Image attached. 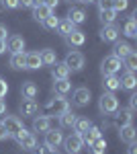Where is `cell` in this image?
<instances>
[{"mask_svg":"<svg viewBox=\"0 0 137 154\" xmlns=\"http://www.w3.org/2000/svg\"><path fill=\"white\" fill-rule=\"evenodd\" d=\"M119 109V99L115 97V93H103L98 99V111L103 115H113Z\"/></svg>","mask_w":137,"mask_h":154,"instance_id":"6da1fadb","label":"cell"},{"mask_svg":"<svg viewBox=\"0 0 137 154\" xmlns=\"http://www.w3.org/2000/svg\"><path fill=\"white\" fill-rule=\"evenodd\" d=\"M14 140H16V144H19V148L25 150V152H31V150L37 148V136H35L33 131H27L25 128L14 136Z\"/></svg>","mask_w":137,"mask_h":154,"instance_id":"7a4b0ae2","label":"cell"},{"mask_svg":"<svg viewBox=\"0 0 137 154\" xmlns=\"http://www.w3.org/2000/svg\"><path fill=\"white\" fill-rule=\"evenodd\" d=\"M64 148L68 154H80L82 148H84V142H82V136L78 131H72L70 136H64Z\"/></svg>","mask_w":137,"mask_h":154,"instance_id":"3957f363","label":"cell"},{"mask_svg":"<svg viewBox=\"0 0 137 154\" xmlns=\"http://www.w3.org/2000/svg\"><path fill=\"white\" fill-rule=\"evenodd\" d=\"M121 68H123V60H119L117 56H106V58L100 62V72L104 74H117V72H121Z\"/></svg>","mask_w":137,"mask_h":154,"instance_id":"277c9868","label":"cell"},{"mask_svg":"<svg viewBox=\"0 0 137 154\" xmlns=\"http://www.w3.org/2000/svg\"><path fill=\"white\" fill-rule=\"evenodd\" d=\"M92 99V93L90 88H86V86H78L76 91H74V95H72V105L74 107H86L90 103Z\"/></svg>","mask_w":137,"mask_h":154,"instance_id":"5b68a950","label":"cell"},{"mask_svg":"<svg viewBox=\"0 0 137 154\" xmlns=\"http://www.w3.org/2000/svg\"><path fill=\"white\" fill-rule=\"evenodd\" d=\"M84 54H80V51H68V56H66V60H64V64L68 66L72 72H80L82 68H84Z\"/></svg>","mask_w":137,"mask_h":154,"instance_id":"8992f818","label":"cell"},{"mask_svg":"<svg viewBox=\"0 0 137 154\" xmlns=\"http://www.w3.org/2000/svg\"><path fill=\"white\" fill-rule=\"evenodd\" d=\"M119 35H121V29L115 23L104 25L103 29H100V41H104V43H115V41H119Z\"/></svg>","mask_w":137,"mask_h":154,"instance_id":"52a82bcc","label":"cell"},{"mask_svg":"<svg viewBox=\"0 0 137 154\" xmlns=\"http://www.w3.org/2000/svg\"><path fill=\"white\" fill-rule=\"evenodd\" d=\"M64 39H66V45H68V48H82V45L86 43V33L80 31V29H74V31H70Z\"/></svg>","mask_w":137,"mask_h":154,"instance_id":"ba28073f","label":"cell"},{"mask_svg":"<svg viewBox=\"0 0 137 154\" xmlns=\"http://www.w3.org/2000/svg\"><path fill=\"white\" fill-rule=\"evenodd\" d=\"M2 125L6 128V131L10 134V138H14L19 131L23 130V121H21V117L19 115H6L4 117V121H2Z\"/></svg>","mask_w":137,"mask_h":154,"instance_id":"9c48e42d","label":"cell"},{"mask_svg":"<svg viewBox=\"0 0 137 154\" xmlns=\"http://www.w3.org/2000/svg\"><path fill=\"white\" fill-rule=\"evenodd\" d=\"M64 142V131L61 128L59 130H53V128H49L45 131V146H51V148H59Z\"/></svg>","mask_w":137,"mask_h":154,"instance_id":"30bf717a","label":"cell"},{"mask_svg":"<svg viewBox=\"0 0 137 154\" xmlns=\"http://www.w3.org/2000/svg\"><path fill=\"white\" fill-rule=\"evenodd\" d=\"M39 111V105L35 103V99H23L21 105H19V113L23 117H35Z\"/></svg>","mask_w":137,"mask_h":154,"instance_id":"8fae6325","label":"cell"},{"mask_svg":"<svg viewBox=\"0 0 137 154\" xmlns=\"http://www.w3.org/2000/svg\"><path fill=\"white\" fill-rule=\"evenodd\" d=\"M103 91L104 93H115V91H119L121 88V80H119V76L117 74H104L103 76Z\"/></svg>","mask_w":137,"mask_h":154,"instance_id":"7c38bea8","label":"cell"},{"mask_svg":"<svg viewBox=\"0 0 137 154\" xmlns=\"http://www.w3.org/2000/svg\"><path fill=\"white\" fill-rule=\"evenodd\" d=\"M119 140L125 144H131L137 140V130L133 128V123H129V125H121L119 128Z\"/></svg>","mask_w":137,"mask_h":154,"instance_id":"4fadbf2b","label":"cell"},{"mask_svg":"<svg viewBox=\"0 0 137 154\" xmlns=\"http://www.w3.org/2000/svg\"><path fill=\"white\" fill-rule=\"evenodd\" d=\"M45 109H55V115H59V113H64L66 109H72V105H70L68 101H66V97L57 95V99H51V101H47Z\"/></svg>","mask_w":137,"mask_h":154,"instance_id":"5bb4252c","label":"cell"},{"mask_svg":"<svg viewBox=\"0 0 137 154\" xmlns=\"http://www.w3.org/2000/svg\"><path fill=\"white\" fill-rule=\"evenodd\" d=\"M70 74H72V70L64 62H55L53 68H51V78L53 80H66V78H70Z\"/></svg>","mask_w":137,"mask_h":154,"instance_id":"9a60e30c","label":"cell"},{"mask_svg":"<svg viewBox=\"0 0 137 154\" xmlns=\"http://www.w3.org/2000/svg\"><path fill=\"white\" fill-rule=\"evenodd\" d=\"M57 117H59V128H61V130H72V128H74V123H76V117H78V115H76L72 109H66V111H64V113H59Z\"/></svg>","mask_w":137,"mask_h":154,"instance_id":"2e32d148","label":"cell"},{"mask_svg":"<svg viewBox=\"0 0 137 154\" xmlns=\"http://www.w3.org/2000/svg\"><path fill=\"white\" fill-rule=\"evenodd\" d=\"M49 128H51V119H49V115H37V117H33V131H37V134H45Z\"/></svg>","mask_w":137,"mask_h":154,"instance_id":"e0dca14e","label":"cell"},{"mask_svg":"<svg viewBox=\"0 0 137 154\" xmlns=\"http://www.w3.org/2000/svg\"><path fill=\"white\" fill-rule=\"evenodd\" d=\"M43 64H41V56L39 51H31V54H25V70H39Z\"/></svg>","mask_w":137,"mask_h":154,"instance_id":"ac0fdd59","label":"cell"},{"mask_svg":"<svg viewBox=\"0 0 137 154\" xmlns=\"http://www.w3.org/2000/svg\"><path fill=\"white\" fill-rule=\"evenodd\" d=\"M66 19H68L70 23H74L76 27H78V25H82L84 21H86V12L82 11V8L70 6V11H68V14H66Z\"/></svg>","mask_w":137,"mask_h":154,"instance_id":"d6986e66","label":"cell"},{"mask_svg":"<svg viewBox=\"0 0 137 154\" xmlns=\"http://www.w3.org/2000/svg\"><path fill=\"white\" fill-rule=\"evenodd\" d=\"M6 49L14 54V51H25V39L21 35H10L6 39Z\"/></svg>","mask_w":137,"mask_h":154,"instance_id":"ffe728a7","label":"cell"},{"mask_svg":"<svg viewBox=\"0 0 137 154\" xmlns=\"http://www.w3.org/2000/svg\"><path fill=\"white\" fill-rule=\"evenodd\" d=\"M131 51H135V49L131 48L129 43H125V41H115V48H113V56H117L119 60H125Z\"/></svg>","mask_w":137,"mask_h":154,"instance_id":"44dd1931","label":"cell"},{"mask_svg":"<svg viewBox=\"0 0 137 154\" xmlns=\"http://www.w3.org/2000/svg\"><path fill=\"white\" fill-rule=\"evenodd\" d=\"M121 88H125V91H135V86H137V78H135V72H125L121 78Z\"/></svg>","mask_w":137,"mask_h":154,"instance_id":"7402d4cb","label":"cell"},{"mask_svg":"<svg viewBox=\"0 0 137 154\" xmlns=\"http://www.w3.org/2000/svg\"><path fill=\"white\" fill-rule=\"evenodd\" d=\"M115 113H117V125H119V128H121V125L133 123V111H131L129 107H127V109H121V111L117 109Z\"/></svg>","mask_w":137,"mask_h":154,"instance_id":"603a6c76","label":"cell"},{"mask_svg":"<svg viewBox=\"0 0 137 154\" xmlns=\"http://www.w3.org/2000/svg\"><path fill=\"white\" fill-rule=\"evenodd\" d=\"M37 93H39V88H37V84L33 80H27V82L21 84V95H23V99H35Z\"/></svg>","mask_w":137,"mask_h":154,"instance_id":"cb8c5ba5","label":"cell"},{"mask_svg":"<svg viewBox=\"0 0 137 154\" xmlns=\"http://www.w3.org/2000/svg\"><path fill=\"white\" fill-rule=\"evenodd\" d=\"M117 14H119V12L113 11V8H100V11H98V19H100L103 25H113L115 21H117Z\"/></svg>","mask_w":137,"mask_h":154,"instance_id":"d4e9b609","label":"cell"},{"mask_svg":"<svg viewBox=\"0 0 137 154\" xmlns=\"http://www.w3.org/2000/svg\"><path fill=\"white\" fill-rule=\"evenodd\" d=\"M8 66H10L12 70H23L25 68V51H14V54H10Z\"/></svg>","mask_w":137,"mask_h":154,"instance_id":"484cf974","label":"cell"},{"mask_svg":"<svg viewBox=\"0 0 137 154\" xmlns=\"http://www.w3.org/2000/svg\"><path fill=\"white\" fill-rule=\"evenodd\" d=\"M70 91H72V82H70V78H66V80H53V93H55V95L66 97Z\"/></svg>","mask_w":137,"mask_h":154,"instance_id":"4316f807","label":"cell"},{"mask_svg":"<svg viewBox=\"0 0 137 154\" xmlns=\"http://www.w3.org/2000/svg\"><path fill=\"white\" fill-rule=\"evenodd\" d=\"M103 136V130L100 128H96V125H90L88 130L82 134V142L84 144H90V142H94L96 138H100Z\"/></svg>","mask_w":137,"mask_h":154,"instance_id":"83f0119b","label":"cell"},{"mask_svg":"<svg viewBox=\"0 0 137 154\" xmlns=\"http://www.w3.org/2000/svg\"><path fill=\"white\" fill-rule=\"evenodd\" d=\"M88 152H90V154H104V152H106V140H104L103 136L96 138L94 142L88 144Z\"/></svg>","mask_w":137,"mask_h":154,"instance_id":"f1b7e54d","label":"cell"},{"mask_svg":"<svg viewBox=\"0 0 137 154\" xmlns=\"http://www.w3.org/2000/svg\"><path fill=\"white\" fill-rule=\"evenodd\" d=\"M51 12H53V11H51L49 6H45V4H37V6H33V19L41 23V21H45Z\"/></svg>","mask_w":137,"mask_h":154,"instance_id":"f546056e","label":"cell"},{"mask_svg":"<svg viewBox=\"0 0 137 154\" xmlns=\"http://www.w3.org/2000/svg\"><path fill=\"white\" fill-rule=\"evenodd\" d=\"M135 17H137V12H133L131 17H129V21L125 23V27H123V33H125L127 37H137V23H135Z\"/></svg>","mask_w":137,"mask_h":154,"instance_id":"4dcf8cb0","label":"cell"},{"mask_svg":"<svg viewBox=\"0 0 137 154\" xmlns=\"http://www.w3.org/2000/svg\"><path fill=\"white\" fill-rule=\"evenodd\" d=\"M39 56H41V64L43 66H53L57 62V56H55V51L53 49H43V51H39Z\"/></svg>","mask_w":137,"mask_h":154,"instance_id":"1f68e13d","label":"cell"},{"mask_svg":"<svg viewBox=\"0 0 137 154\" xmlns=\"http://www.w3.org/2000/svg\"><path fill=\"white\" fill-rule=\"evenodd\" d=\"M76 29V25L74 23H70L68 19H61L59 23H57V27H55V31H57V35H61V37H66L70 33V31H74Z\"/></svg>","mask_w":137,"mask_h":154,"instance_id":"d6a6232c","label":"cell"},{"mask_svg":"<svg viewBox=\"0 0 137 154\" xmlns=\"http://www.w3.org/2000/svg\"><path fill=\"white\" fill-rule=\"evenodd\" d=\"M90 125H92V123H90V119H88V117H76V123H74V128H72V130L78 131V134L82 136V134L88 130Z\"/></svg>","mask_w":137,"mask_h":154,"instance_id":"836d02e7","label":"cell"},{"mask_svg":"<svg viewBox=\"0 0 137 154\" xmlns=\"http://www.w3.org/2000/svg\"><path fill=\"white\" fill-rule=\"evenodd\" d=\"M123 68H127V72H135L137 70V54L131 51L125 60H123Z\"/></svg>","mask_w":137,"mask_h":154,"instance_id":"e575fe53","label":"cell"},{"mask_svg":"<svg viewBox=\"0 0 137 154\" xmlns=\"http://www.w3.org/2000/svg\"><path fill=\"white\" fill-rule=\"evenodd\" d=\"M57 23H59V19H57L55 14L51 12V14H49V17H47V19H45V21H41V27H43L45 31H55Z\"/></svg>","mask_w":137,"mask_h":154,"instance_id":"d590c367","label":"cell"},{"mask_svg":"<svg viewBox=\"0 0 137 154\" xmlns=\"http://www.w3.org/2000/svg\"><path fill=\"white\" fill-rule=\"evenodd\" d=\"M129 8V0H113V11L123 12Z\"/></svg>","mask_w":137,"mask_h":154,"instance_id":"8d00e7d4","label":"cell"},{"mask_svg":"<svg viewBox=\"0 0 137 154\" xmlns=\"http://www.w3.org/2000/svg\"><path fill=\"white\" fill-rule=\"evenodd\" d=\"M39 154H59V150H57V148H51V146H45V144H43V146L39 148Z\"/></svg>","mask_w":137,"mask_h":154,"instance_id":"74e56055","label":"cell"},{"mask_svg":"<svg viewBox=\"0 0 137 154\" xmlns=\"http://www.w3.org/2000/svg\"><path fill=\"white\" fill-rule=\"evenodd\" d=\"M129 109H131V111L137 109V93L135 91H131V97H129Z\"/></svg>","mask_w":137,"mask_h":154,"instance_id":"f35d334b","label":"cell"},{"mask_svg":"<svg viewBox=\"0 0 137 154\" xmlns=\"http://www.w3.org/2000/svg\"><path fill=\"white\" fill-rule=\"evenodd\" d=\"M4 2V6L8 8V11H14V8H21L19 6V0H2Z\"/></svg>","mask_w":137,"mask_h":154,"instance_id":"ab89813d","label":"cell"},{"mask_svg":"<svg viewBox=\"0 0 137 154\" xmlns=\"http://www.w3.org/2000/svg\"><path fill=\"white\" fill-rule=\"evenodd\" d=\"M96 4H98V11L100 8H113V0H96Z\"/></svg>","mask_w":137,"mask_h":154,"instance_id":"60d3db41","label":"cell"},{"mask_svg":"<svg viewBox=\"0 0 137 154\" xmlns=\"http://www.w3.org/2000/svg\"><path fill=\"white\" fill-rule=\"evenodd\" d=\"M6 93H8V84H6V80H2V78H0V99H4Z\"/></svg>","mask_w":137,"mask_h":154,"instance_id":"b9f144b4","label":"cell"},{"mask_svg":"<svg viewBox=\"0 0 137 154\" xmlns=\"http://www.w3.org/2000/svg\"><path fill=\"white\" fill-rule=\"evenodd\" d=\"M8 138H10V134H8V131H6V128L0 123V142H4V140H8Z\"/></svg>","mask_w":137,"mask_h":154,"instance_id":"7bdbcfd3","label":"cell"},{"mask_svg":"<svg viewBox=\"0 0 137 154\" xmlns=\"http://www.w3.org/2000/svg\"><path fill=\"white\" fill-rule=\"evenodd\" d=\"M43 4H45V6H49L51 11H55L57 4H59V0H43Z\"/></svg>","mask_w":137,"mask_h":154,"instance_id":"ee69618b","label":"cell"},{"mask_svg":"<svg viewBox=\"0 0 137 154\" xmlns=\"http://www.w3.org/2000/svg\"><path fill=\"white\" fill-rule=\"evenodd\" d=\"M19 6H23V8H33V0H19Z\"/></svg>","mask_w":137,"mask_h":154,"instance_id":"f6af8a7d","label":"cell"},{"mask_svg":"<svg viewBox=\"0 0 137 154\" xmlns=\"http://www.w3.org/2000/svg\"><path fill=\"white\" fill-rule=\"evenodd\" d=\"M129 148H127V154H137V144L135 142H131V144H127Z\"/></svg>","mask_w":137,"mask_h":154,"instance_id":"bcb514c9","label":"cell"},{"mask_svg":"<svg viewBox=\"0 0 137 154\" xmlns=\"http://www.w3.org/2000/svg\"><path fill=\"white\" fill-rule=\"evenodd\" d=\"M6 33H8L6 25H2V23H0V39H6Z\"/></svg>","mask_w":137,"mask_h":154,"instance_id":"7dc6e473","label":"cell"},{"mask_svg":"<svg viewBox=\"0 0 137 154\" xmlns=\"http://www.w3.org/2000/svg\"><path fill=\"white\" fill-rule=\"evenodd\" d=\"M6 51V39H0V56Z\"/></svg>","mask_w":137,"mask_h":154,"instance_id":"c3c4849f","label":"cell"},{"mask_svg":"<svg viewBox=\"0 0 137 154\" xmlns=\"http://www.w3.org/2000/svg\"><path fill=\"white\" fill-rule=\"evenodd\" d=\"M6 113V103H4V99H0V115H4Z\"/></svg>","mask_w":137,"mask_h":154,"instance_id":"681fc988","label":"cell"},{"mask_svg":"<svg viewBox=\"0 0 137 154\" xmlns=\"http://www.w3.org/2000/svg\"><path fill=\"white\" fill-rule=\"evenodd\" d=\"M80 2H84V4H94L96 0H80Z\"/></svg>","mask_w":137,"mask_h":154,"instance_id":"f907efd6","label":"cell"},{"mask_svg":"<svg viewBox=\"0 0 137 154\" xmlns=\"http://www.w3.org/2000/svg\"><path fill=\"white\" fill-rule=\"evenodd\" d=\"M37 4H43V0H33V6H37Z\"/></svg>","mask_w":137,"mask_h":154,"instance_id":"816d5d0a","label":"cell"},{"mask_svg":"<svg viewBox=\"0 0 137 154\" xmlns=\"http://www.w3.org/2000/svg\"><path fill=\"white\" fill-rule=\"evenodd\" d=\"M66 2H70V4H74V2H80V0H66Z\"/></svg>","mask_w":137,"mask_h":154,"instance_id":"f5cc1de1","label":"cell"}]
</instances>
